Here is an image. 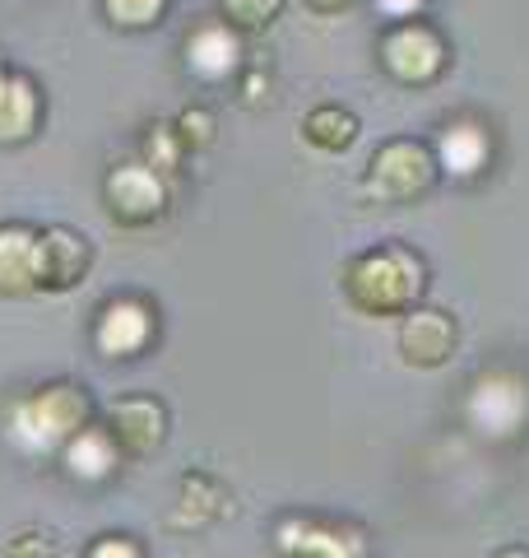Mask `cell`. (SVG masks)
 <instances>
[{"label": "cell", "mask_w": 529, "mask_h": 558, "mask_svg": "<svg viewBox=\"0 0 529 558\" xmlns=\"http://www.w3.org/2000/svg\"><path fill=\"white\" fill-rule=\"evenodd\" d=\"M340 284L344 299L362 317H404L428 293V266H422L418 252L399 247V242H381V247H367L348 260Z\"/></svg>", "instance_id": "6da1fadb"}, {"label": "cell", "mask_w": 529, "mask_h": 558, "mask_svg": "<svg viewBox=\"0 0 529 558\" xmlns=\"http://www.w3.org/2000/svg\"><path fill=\"white\" fill-rule=\"evenodd\" d=\"M88 424H94V396L79 381H47V387L10 400L5 418H0L5 442L24 457H51Z\"/></svg>", "instance_id": "7a4b0ae2"}, {"label": "cell", "mask_w": 529, "mask_h": 558, "mask_svg": "<svg viewBox=\"0 0 529 558\" xmlns=\"http://www.w3.org/2000/svg\"><path fill=\"white\" fill-rule=\"evenodd\" d=\"M465 424L479 442L510 447L529 433V377L520 368H483L465 391Z\"/></svg>", "instance_id": "3957f363"}, {"label": "cell", "mask_w": 529, "mask_h": 558, "mask_svg": "<svg viewBox=\"0 0 529 558\" xmlns=\"http://www.w3.org/2000/svg\"><path fill=\"white\" fill-rule=\"evenodd\" d=\"M436 178H441V168H436V154L428 140L399 135V140H385L372 159H367L362 196L377 205H414L436 186Z\"/></svg>", "instance_id": "277c9868"}, {"label": "cell", "mask_w": 529, "mask_h": 558, "mask_svg": "<svg viewBox=\"0 0 529 558\" xmlns=\"http://www.w3.org/2000/svg\"><path fill=\"white\" fill-rule=\"evenodd\" d=\"M377 57L385 65V75L409 84V89H422V84H432L441 70H446V43H441V33L422 20H399L381 33V47Z\"/></svg>", "instance_id": "5b68a950"}, {"label": "cell", "mask_w": 529, "mask_h": 558, "mask_svg": "<svg viewBox=\"0 0 529 558\" xmlns=\"http://www.w3.org/2000/svg\"><path fill=\"white\" fill-rule=\"evenodd\" d=\"M102 201H108V215L121 229H149L168 215L172 191L149 163H116L102 178Z\"/></svg>", "instance_id": "8992f818"}, {"label": "cell", "mask_w": 529, "mask_h": 558, "mask_svg": "<svg viewBox=\"0 0 529 558\" xmlns=\"http://www.w3.org/2000/svg\"><path fill=\"white\" fill-rule=\"evenodd\" d=\"M158 336V312L153 303H145L139 293H121V299H108L94 317V349L98 359L126 363L139 359Z\"/></svg>", "instance_id": "52a82bcc"}, {"label": "cell", "mask_w": 529, "mask_h": 558, "mask_svg": "<svg viewBox=\"0 0 529 558\" xmlns=\"http://www.w3.org/2000/svg\"><path fill=\"white\" fill-rule=\"evenodd\" d=\"M102 428L112 433L121 457L145 461V457H153V451H163L172 418H168V405L158 396L135 391V396H116L112 405L102 410Z\"/></svg>", "instance_id": "ba28073f"}, {"label": "cell", "mask_w": 529, "mask_h": 558, "mask_svg": "<svg viewBox=\"0 0 529 558\" xmlns=\"http://www.w3.org/2000/svg\"><path fill=\"white\" fill-rule=\"evenodd\" d=\"M274 549L284 558H367V531L330 517H279Z\"/></svg>", "instance_id": "9c48e42d"}, {"label": "cell", "mask_w": 529, "mask_h": 558, "mask_svg": "<svg viewBox=\"0 0 529 558\" xmlns=\"http://www.w3.org/2000/svg\"><path fill=\"white\" fill-rule=\"evenodd\" d=\"M94 266V242L70 223H47L38 229V284L47 293H65Z\"/></svg>", "instance_id": "30bf717a"}, {"label": "cell", "mask_w": 529, "mask_h": 558, "mask_svg": "<svg viewBox=\"0 0 529 558\" xmlns=\"http://www.w3.org/2000/svg\"><path fill=\"white\" fill-rule=\"evenodd\" d=\"M460 344V326L446 307H414L399 317V354L409 368H441Z\"/></svg>", "instance_id": "8fae6325"}, {"label": "cell", "mask_w": 529, "mask_h": 558, "mask_svg": "<svg viewBox=\"0 0 529 558\" xmlns=\"http://www.w3.org/2000/svg\"><path fill=\"white\" fill-rule=\"evenodd\" d=\"M186 70L200 84H223L242 70V33L223 20H200L186 33Z\"/></svg>", "instance_id": "7c38bea8"}, {"label": "cell", "mask_w": 529, "mask_h": 558, "mask_svg": "<svg viewBox=\"0 0 529 558\" xmlns=\"http://www.w3.org/2000/svg\"><path fill=\"white\" fill-rule=\"evenodd\" d=\"M432 154H436V168L451 172L455 182H473L492 163V135L479 121H451V126H441Z\"/></svg>", "instance_id": "4fadbf2b"}, {"label": "cell", "mask_w": 529, "mask_h": 558, "mask_svg": "<svg viewBox=\"0 0 529 558\" xmlns=\"http://www.w3.org/2000/svg\"><path fill=\"white\" fill-rule=\"evenodd\" d=\"M38 229L33 223H0V299L38 293Z\"/></svg>", "instance_id": "5bb4252c"}, {"label": "cell", "mask_w": 529, "mask_h": 558, "mask_svg": "<svg viewBox=\"0 0 529 558\" xmlns=\"http://www.w3.org/2000/svg\"><path fill=\"white\" fill-rule=\"evenodd\" d=\"M61 470H65V480H75V484H108L116 470H121V451L112 442V433L102 428V424H88L79 428L75 438H70L61 451Z\"/></svg>", "instance_id": "9a60e30c"}, {"label": "cell", "mask_w": 529, "mask_h": 558, "mask_svg": "<svg viewBox=\"0 0 529 558\" xmlns=\"http://www.w3.org/2000/svg\"><path fill=\"white\" fill-rule=\"evenodd\" d=\"M42 126V89L24 70L0 75V145H24Z\"/></svg>", "instance_id": "2e32d148"}, {"label": "cell", "mask_w": 529, "mask_h": 558, "mask_svg": "<svg viewBox=\"0 0 529 558\" xmlns=\"http://www.w3.org/2000/svg\"><path fill=\"white\" fill-rule=\"evenodd\" d=\"M223 512H227V488L214 475H205V470H186V475L176 480L168 526L172 531H200V526H214Z\"/></svg>", "instance_id": "e0dca14e"}, {"label": "cell", "mask_w": 529, "mask_h": 558, "mask_svg": "<svg viewBox=\"0 0 529 558\" xmlns=\"http://www.w3.org/2000/svg\"><path fill=\"white\" fill-rule=\"evenodd\" d=\"M303 140L321 154H344L358 140V117L340 108V102H321V108H311L303 117Z\"/></svg>", "instance_id": "ac0fdd59"}, {"label": "cell", "mask_w": 529, "mask_h": 558, "mask_svg": "<svg viewBox=\"0 0 529 558\" xmlns=\"http://www.w3.org/2000/svg\"><path fill=\"white\" fill-rule=\"evenodd\" d=\"M139 154H145L139 163H149L163 182L176 178V172H182V163H186V145L176 140L172 121H153V126L145 131V140H139Z\"/></svg>", "instance_id": "d6986e66"}, {"label": "cell", "mask_w": 529, "mask_h": 558, "mask_svg": "<svg viewBox=\"0 0 529 558\" xmlns=\"http://www.w3.org/2000/svg\"><path fill=\"white\" fill-rule=\"evenodd\" d=\"M108 24L121 28V33H145V28H158L163 14L172 10V0H98Z\"/></svg>", "instance_id": "ffe728a7"}, {"label": "cell", "mask_w": 529, "mask_h": 558, "mask_svg": "<svg viewBox=\"0 0 529 558\" xmlns=\"http://www.w3.org/2000/svg\"><path fill=\"white\" fill-rule=\"evenodd\" d=\"M279 14H284V0H219V20L237 33H264Z\"/></svg>", "instance_id": "44dd1931"}, {"label": "cell", "mask_w": 529, "mask_h": 558, "mask_svg": "<svg viewBox=\"0 0 529 558\" xmlns=\"http://www.w3.org/2000/svg\"><path fill=\"white\" fill-rule=\"evenodd\" d=\"M172 131H176V140L186 145V154H200V149H209V145L219 140V117L209 112V108H200V102H190V108L176 112Z\"/></svg>", "instance_id": "7402d4cb"}, {"label": "cell", "mask_w": 529, "mask_h": 558, "mask_svg": "<svg viewBox=\"0 0 529 558\" xmlns=\"http://www.w3.org/2000/svg\"><path fill=\"white\" fill-rule=\"evenodd\" d=\"M0 558H61V539L47 526H20L0 539Z\"/></svg>", "instance_id": "603a6c76"}, {"label": "cell", "mask_w": 529, "mask_h": 558, "mask_svg": "<svg viewBox=\"0 0 529 558\" xmlns=\"http://www.w3.org/2000/svg\"><path fill=\"white\" fill-rule=\"evenodd\" d=\"M84 558H145V545H139L135 535H116V531H108V535H98L94 545L84 549Z\"/></svg>", "instance_id": "cb8c5ba5"}, {"label": "cell", "mask_w": 529, "mask_h": 558, "mask_svg": "<svg viewBox=\"0 0 529 558\" xmlns=\"http://www.w3.org/2000/svg\"><path fill=\"white\" fill-rule=\"evenodd\" d=\"M242 102H246V108H260V102H270V75H260V70H246V75H242Z\"/></svg>", "instance_id": "d4e9b609"}, {"label": "cell", "mask_w": 529, "mask_h": 558, "mask_svg": "<svg viewBox=\"0 0 529 558\" xmlns=\"http://www.w3.org/2000/svg\"><path fill=\"white\" fill-rule=\"evenodd\" d=\"M377 10L385 14V20H418V10H422V0H377Z\"/></svg>", "instance_id": "484cf974"}, {"label": "cell", "mask_w": 529, "mask_h": 558, "mask_svg": "<svg viewBox=\"0 0 529 558\" xmlns=\"http://www.w3.org/2000/svg\"><path fill=\"white\" fill-rule=\"evenodd\" d=\"M303 5L311 14H344V10H353V0H303Z\"/></svg>", "instance_id": "4316f807"}, {"label": "cell", "mask_w": 529, "mask_h": 558, "mask_svg": "<svg viewBox=\"0 0 529 558\" xmlns=\"http://www.w3.org/2000/svg\"><path fill=\"white\" fill-rule=\"evenodd\" d=\"M492 558H529V549L525 545H506V549H497Z\"/></svg>", "instance_id": "83f0119b"}, {"label": "cell", "mask_w": 529, "mask_h": 558, "mask_svg": "<svg viewBox=\"0 0 529 558\" xmlns=\"http://www.w3.org/2000/svg\"><path fill=\"white\" fill-rule=\"evenodd\" d=\"M0 75H5V61H0Z\"/></svg>", "instance_id": "f1b7e54d"}]
</instances>
